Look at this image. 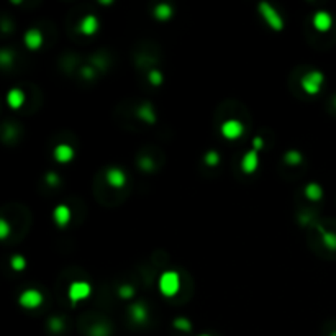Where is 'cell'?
Here are the masks:
<instances>
[{"label":"cell","mask_w":336,"mask_h":336,"mask_svg":"<svg viewBox=\"0 0 336 336\" xmlns=\"http://www.w3.org/2000/svg\"><path fill=\"white\" fill-rule=\"evenodd\" d=\"M200 336H210V334H200Z\"/></svg>","instance_id":"cell-28"},{"label":"cell","mask_w":336,"mask_h":336,"mask_svg":"<svg viewBox=\"0 0 336 336\" xmlns=\"http://www.w3.org/2000/svg\"><path fill=\"white\" fill-rule=\"evenodd\" d=\"M7 100H8V105L12 108H20L23 102H25V94H23L20 89H14L8 92Z\"/></svg>","instance_id":"cell-14"},{"label":"cell","mask_w":336,"mask_h":336,"mask_svg":"<svg viewBox=\"0 0 336 336\" xmlns=\"http://www.w3.org/2000/svg\"><path fill=\"white\" fill-rule=\"evenodd\" d=\"M259 12H261L262 18L269 23V26L272 28V30L279 32V30H282V28H284V22H282L280 15L277 14V10L270 7L269 4H266V2L259 4Z\"/></svg>","instance_id":"cell-2"},{"label":"cell","mask_w":336,"mask_h":336,"mask_svg":"<svg viewBox=\"0 0 336 336\" xmlns=\"http://www.w3.org/2000/svg\"><path fill=\"white\" fill-rule=\"evenodd\" d=\"M54 158L58 162H69L74 158V150L69 144H60L54 150Z\"/></svg>","instance_id":"cell-12"},{"label":"cell","mask_w":336,"mask_h":336,"mask_svg":"<svg viewBox=\"0 0 336 336\" xmlns=\"http://www.w3.org/2000/svg\"><path fill=\"white\" fill-rule=\"evenodd\" d=\"M132 315H133V318L136 322H144L146 320V308L141 304L134 305L132 308Z\"/></svg>","instance_id":"cell-17"},{"label":"cell","mask_w":336,"mask_h":336,"mask_svg":"<svg viewBox=\"0 0 336 336\" xmlns=\"http://www.w3.org/2000/svg\"><path fill=\"white\" fill-rule=\"evenodd\" d=\"M25 266H26V261L22 256H14V258H12V268H14L15 270L25 269Z\"/></svg>","instance_id":"cell-20"},{"label":"cell","mask_w":336,"mask_h":336,"mask_svg":"<svg viewBox=\"0 0 336 336\" xmlns=\"http://www.w3.org/2000/svg\"><path fill=\"white\" fill-rule=\"evenodd\" d=\"M323 241H325V244L332 248V250H336V234L323 233Z\"/></svg>","instance_id":"cell-21"},{"label":"cell","mask_w":336,"mask_h":336,"mask_svg":"<svg viewBox=\"0 0 336 336\" xmlns=\"http://www.w3.org/2000/svg\"><path fill=\"white\" fill-rule=\"evenodd\" d=\"M222 133L228 140H236L243 134V125L238 120H228L222 125Z\"/></svg>","instance_id":"cell-6"},{"label":"cell","mask_w":336,"mask_h":336,"mask_svg":"<svg viewBox=\"0 0 336 336\" xmlns=\"http://www.w3.org/2000/svg\"><path fill=\"white\" fill-rule=\"evenodd\" d=\"M118 292H120V296H122V297H125V298H128V297H132V296H133V290H132V288H130V287H122Z\"/></svg>","instance_id":"cell-25"},{"label":"cell","mask_w":336,"mask_h":336,"mask_svg":"<svg viewBox=\"0 0 336 336\" xmlns=\"http://www.w3.org/2000/svg\"><path fill=\"white\" fill-rule=\"evenodd\" d=\"M286 161L288 164H298L300 161H302V154L297 152V151H288L286 154Z\"/></svg>","instance_id":"cell-19"},{"label":"cell","mask_w":336,"mask_h":336,"mask_svg":"<svg viewBox=\"0 0 336 336\" xmlns=\"http://www.w3.org/2000/svg\"><path fill=\"white\" fill-rule=\"evenodd\" d=\"M98 30V22L94 15H87L80 23V32L84 34H94Z\"/></svg>","instance_id":"cell-13"},{"label":"cell","mask_w":336,"mask_h":336,"mask_svg":"<svg viewBox=\"0 0 336 336\" xmlns=\"http://www.w3.org/2000/svg\"><path fill=\"white\" fill-rule=\"evenodd\" d=\"M150 80H151V84H154V86H159L162 82V76H161V72H158V70H152V72L150 74Z\"/></svg>","instance_id":"cell-23"},{"label":"cell","mask_w":336,"mask_h":336,"mask_svg":"<svg viewBox=\"0 0 336 336\" xmlns=\"http://www.w3.org/2000/svg\"><path fill=\"white\" fill-rule=\"evenodd\" d=\"M241 168H243V170L248 174L254 172L256 168H258V152H256V150H251L250 152H246L244 158H243V162H241Z\"/></svg>","instance_id":"cell-10"},{"label":"cell","mask_w":336,"mask_h":336,"mask_svg":"<svg viewBox=\"0 0 336 336\" xmlns=\"http://www.w3.org/2000/svg\"><path fill=\"white\" fill-rule=\"evenodd\" d=\"M52 215H54V222L60 226H66L69 223V220H70V210H69L68 205H58Z\"/></svg>","instance_id":"cell-11"},{"label":"cell","mask_w":336,"mask_h":336,"mask_svg":"<svg viewBox=\"0 0 336 336\" xmlns=\"http://www.w3.org/2000/svg\"><path fill=\"white\" fill-rule=\"evenodd\" d=\"M25 44L30 50H38L40 46L43 44V34H41V32L36 30V28H33V30L26 32V34H25Z\"/></svg>","instance_id":"cell-9"},{"label":"cell","mask_w":336,"mask_h":336,"mask_svg":"<svg viewBox=\"0 0 336 336\" xmlns=\"http://www.w3.org/2000/svg\"><path fill=\"white\" fill-rule=\"evenodd\" d=\"M90 294V286L87 282H74L72 286L69 287V298L72 302H79V300L89 297Z\"/></svg>","instance_id":"cell-5"},{"label":"cell","mask_w":336,"mask_h":336,"mask_svg":"<svg viewBox=\"0 0 336 336\" xmlns=\"http://www.w3.org/2000/svg\"><path fill=\"white\" fill-rule=\"evenodd\" d=\"M218 161H220V158H218L215 151H210V152H207V156H205V162L210 164V166H215Z\"/></svg>","instance_id":"cell-22"},{"label":"cell","mask_w":336,"mask_h":336,"mask_svg":"<svg viewBox=\"0 0 336 336\" xmlns=\"http://www.w3.org/2000/svg\"><path fill=\"white\" fill-rule=\"evenodd\" d=\"M332 15L326 14V12H316L314 16V25L318 32H328L332 28Z\"/></svg>","instance_id":"cell-8"},{"label":"cell","mask_w":336,"mask_h":336,"mask_svg":"<svg viewBox=\"0 0 336 336\" xmlns=\"http://www.w3.org/2000/svg\"><path fill=\"white\" fill-rule=\"evenodd\" d=\"M332 336H336V333H333V334H332Z\"/></svg>","instance_id":"cell-29"},{"label":"cell","mask_w":336,"mask_h":336,"mask_svg":"<svg viewBox=\"0 0 336 336\" xmlns=\"http://www.w3.org/2000/svg\"><path fill=\"white\" fill-rule=\"evenodd\" d=\"M7 234H8V225L7 222L2 220L0 222V238H7Z\"/></svg>","instance_id":"cell-24"},{"label":"cell","mask_w":336,"mask_h":336,"mask_svg":"<svg viewBox=\"0 0 336 336\" xmlns=\"http://www.w3.org/2000/svg\"><path fill=\"white\" fill-rule=\"evenodd\" d=\"M41 302H43V296L34 288L25 290L20 296V305L25 306V308H36V306L41 305Z\"/></svg>","instance_id":"cell-4"},{"label":"cell","mask_w":336,"mask_h":336,"mask_svg":"<svg viewBox=\"0 0 336 336\" xmlns=\"http://www.w3.org/2000/svg\"><path fill=\"white\" fill-rule=\"evenodd\" d=\"M107 182H108V184H110L112 187L120 188V187L125 186L126 176H125V172H123L122 169H118V168H112V169L107 170Z\"/></svg>","instance_id":"cell-7"},{"label":"cell","mask_w":336,"mask_h":336,"mask_svg":"<svg viewBox=\"0 0 336 336\" xmlns=\"http://www.w3.org/2000/svg\"><path fill=\"white\" fill-rule=\"evenodd\" d=\"M46 180H48L51 186H56L58 182H60V179H58L56 174H48V176H46Z\"/></svg>","instance_id":"cell-26"},{"label":"cell","mask_w":336,"mask_h":336,"mask_svg":"<svg viewBox=\"0 0 336 336\" xmlns=\"http://www.w3.org/2000/svg\"><path fill=\"white\" fill-rule=\"evenodd\" d=\"M305 194H306V197H308L310 200H320L322 196H323V190H322V187L318 186V184H315V182H312V184L306 186Z\"/></svg>","instance_id":"cell-16"},{"label":"cell","mask_w":336,"mask_h":336,"mask_svg":"<svg viewBox=\"0 0 336 336\" xmlns=\"http://www.w3.org/2000/svg\"><path fill=\"white\" fill-rule=\"evenodd\" d=\"M174 328L180 330V332H190V322L187 320V318H178V320L174 322Z\"/></svg>","instance_id":"cell-18"},{"label":"cell","mask_w":336,"mask_h":336,"mask_svg":"<svg viewBox=\"0 0 336 336\" xmlns=\"http://www.w3.org/2000/svg\"><path fill=\"white\" fill-rule=\"evenodd\" d=\"M323 84V74L318 72V70H312V72H308L305 76V78L302 79V87L304 90L306 94H318V90H320V87Z\"/></svg>","instance_id":"cell-3"},{"label":"cell","mask_w":336,"mask_h":336,"mask_svg":"<svg viewBox=\"0 0 336 336\" xmlns=\"http://www.w3.org/2000/svg\"><path fill=\"white\" fill-rule=\"evenodd\" d=\"M262 148V140L261 138H254V150Z\"/></svg>","instance_id":"cell-27"},{"label":"cell","mask_w":336,"mask_h":336,"mask_svg":"<svg viewBox=\"0 0 336 336\" xmlns=\"http://www.w3.org/2000/svg\"><path fill=\"white\" fill-rule=\"evenodd\" d=\"M179 286H180V279L178 272L174 270H169V272H164L159 279V288L166 297H172L179 292Z\"/></svg>","instance_id":"cell-1"},{"label":"cell","mask_w":336,"mask_h":336,"mask_svg":"<svg viewBox=\"0 0 336 336\" xmlns=\"http://www.w3.org/2000/svg\"><path fill=\"white\" fill-rule=\"evenodd\" d=\"M154 16L158 20H168L172 16V7L168 4H161L154 8Z\"/></svg>","instance_id":"cell-15"}]
</instances>
